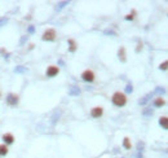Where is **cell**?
<instances>
[{"instance_id":"obj_1","label":"cell","mask_w":168,"mask_h":158,"mask_svg":"<svg viewBox=\"0 0 168 158\" xmlns=\"http://www.w3.org/2000/svg\"><path fill=\"white\" fill-rule=\"evenodd\" d=\"M111 101H113L115 106L120 108V106H124V105L127 104V97L124 93H122V92H115L113 95V97H111Z\"/></svg>"},{"instance_id":"obj_2","label":"cell","mask_w":168,"mask_h":158,"mask_svg":"<svg viewBox=\"0 0 168 158\" xmlns=\"http://www.w3.org/2000/svg\"><path fill=\"white\" fill-rule=\"evenodd\" d=\"M56 36H57V34H56V30L54 29H48V30H45L44 34H43V36L41 39L44 42H53Z\"/></svg>"},{"instance_id":"obj_3","label":"cell","mask_w":168,"mask_h":158,"mask_svg":"<svg viewBox=\"0 0 168 158\" xmlns=\"http://www.w3.org/2000/svg\"><path fill=\"white\" fill-rule=\"evenodd\" d=\"M81 79L87 83H92L94 81V73L92 70H85V71L81 73Z\"/></svg>"},{"instance_id":"obj_4","label":"cell","mask_w":168,"mask_h":158,"mask_svg":"<svg viewBox=\"0 0 168 158\" xmlns=\"http://www.w3.org/2000/svg\"><path fill=\"white\" fill-rule=\"evenodd\" d=\"M20 101V97L14 93H8L7 95V104L11 105V106H16Z\"/></svg>"},{"instance_id":"obj_5","label":"cell","mask_w":168,"mask_h":158,"mask_svg":"<svg viewBox=\"0 0 168 158\" xmlns=\"http://www.w3.org/2000/svg\"><path fill=\"white\" fill-rule=\"evenodd\" d=\"M103 114V109L101 106H94L93 109H90V117L92 118H100Z\"/></svg>"},{"instance_id":"obj_6","label":"cell","mask_w":168,"mask_h":158,"mask_svg":"<svg viewBox=\"0 0 168 158\" xmlns=\"http://www.w3.org/2000/svg\"><path fill=\"white\" fill-rule=\"evenodd\" d=\"M58 71H60V69L57 66H48V69H47V71H45V75L48 78H53L57 75Z\"/></svg>"},{"instance_id":"obj_7","label":"cell","mask_w":168,"mask_h":158,"mask_svg":"<svg viewBox=\"0 0 168 158\" xmlns=\"http://www.w3.org/2000/svg\"><path fill=\"white\" fill-rule=\"evenodd\" d=\"M3 141L7 144V145H11V144L14 143V136H13L12 134H4L3 135Z\"/></svg>"},{"instance_id":"obj_8","label":"cell","mask_w":168,"mask_h":158,"mask_svg":"<svg viewBox=\"0 0 168 158\" xmlns=\"http://www.w3.org/2000/svg\"><path fill=\"white\" fill-rule=\"evenodd\" d=\"M67 43H69V52H71V53L76 52V49H78V43L74 40V39H69Z\"/></svg>"},{"instance_id":"obj_9","label":"cell","mask_w":168,"mask_h":158,"mask_svg":"<svg viewBox=\"0 0 168 158\" xmlns=\"http://www.w3.org/2000/svg\"><path fill=\"white\" fill-rule=\"evenodd\" d=\"M118 57L122 62H126L127 61V56H126V48L124 47H120L118 49Z\"/></svg>"},{"instance_id":"obj_10","label":"cell","mask_w":168,"mask_h":158,"mask_svg":"<svg viewBox=\"0 0 168 158\" xmlns=\"http://www.w3.org/2000/svg\"><path fill=\"white\" fill-rule=\"evenodd\" d=\"M153 93H151V92H150V93H148V95H145L144 96V97H142L141 100H140V101H139V104L140 105H146V104H148L149 101H150V100H151L153 99Z\"/></svg>"},{"instance_id":"obj_11","label":"cell","mask_w":168,"mask_h":158,"mask_svg":"<svg viewBox=\"0 0 168 158\" xmlns=\"http://www.w3.org/2000/svg\"><path fill=\"white\" fill-rule=\"evenodd\" d=\"M69 95L70 96H79L80 95V88L78 86H72L71 88H69Z\"/></svg>"},{"instance_id":"obj_12","label":"cell","mask_w":168,"mask_h":158,"mask_svg":"<svg viewBox=\"0 0 168 158\" xmlns=\"http://www.w3.org/2000/svg\"><path fill=\"white\" fill-rule=\"evenodd\" d=\"M159 126H160L163 130H167L168 128V118L167 117H160L159 118Z\"/></svg>"},{"instance_id":"obj_13","label":"cell","mask_w":168,"mask_h":158,"mask_svg":"<svg viewBox=\"0 0 168 158\" xmlns=\"http://www.w3.org/2000/svg\"><path fill=\"white\" fill-rule=\"evenodd\" d=\"M166 88L164 87H157V88H155L151 93L153 95H159V97H162V95H166Z\"/></svg>"},{"instance_id":"obj_14","label":"cell","mask_w":168,"mask_h":158,"mask_svg":"<svg viewBox=\"0 0 168 158\" xmlns=\"http://www.w3.org/2000/svg\"><path fill=\"white\" fill-rule=\"evenodd\" d=\"M166 105V100L163 97H158L154 100V106L155 108H160V106H164Z\"/></svg>"},{"instance_id":"obj_15","label":"cell","mask_w":168,"mask_h":158,"mask_svg":"<svg viewBox=\"0 0 168 158\" xmlns=\"http://www.w3.org/2000/svg\"><path fill=\"white\" fill-rule=\"evenodd\" d=\"M69 4H70V2H67V0L66 2H60V3H57V5H56L54 9H56V12H61L65 7L69 5Z\"/></svg>"},{"instance_id":"obj_16","label":"cell","mask_w":168,"mask_h":158,"mask_svg":"<svg viewBox=\"0 0 168 158\" xmlns=\"http://www.w3.org/2000/svg\"><path fill=\"white\" fill-rule=\"evenodd\" d=\"M153 114H154V109L150 108V106L145 108L144 110H142V115H144V117H151Z\"/></svg>"},{"instance_id":"obj_17","label":"cell","mask_w":168,"mask_h":158,"mask_svg":"<svg viewBox=\"0 0 168 158\" xmlns=\"http://www.w3.org/2000/svg\"><path fill=\"white\" fill-rule=\"evenodd\" d=\"M7 154H8V147L5 144H2V145H0V157H4Z\"/></svg>"},{"instance_id":"obj_18","label":"cell","mask_w":168,"mask_h":158,"mask_svg":"<svg viewBox=\"0 0 168 158\" xmlns=\"http://www.w3.org/2000/svg\"><path fill=\"white\" fill-rule=\"evenodd\" d=\"M144 148H145V143L144 141H139L136 145V153H142L144 152Z\"/></svg>"},{"instance_id":"obj_19","label":"cell","mask_w":168,"mask_h":158,"mask_svg":"<svg viewBox=\"0 0 168 158\" xmlns=\"http://www.w3.org/2000/svg\"><path fill=\"white\" fill-rule=\"evenodd\" d=\"M26 71H27V68L22 66V65H20V66H17V68L14 69V73H17V74H23V73H26Z\"/></svg>"},{"instance_id":"obj_20","label":"cell","mask_w":168,"mask_h":158,"mask_svg":"<svg viewBox=\"0 0 168 158\" xmlns=\"http://www.w3.org/2000/svg\"><path fill=\"white\" fill-rule=\"evenodd\" d=\"M123 147L126 149H131V141H129V137H124L123 139Z\"/></svg>"},{"instance_id":"obj_21","label":"cell","mask_w":168,"mask_h":158,"mask_svg":"<svg viewBox=\"0 0 168 158\" xmlns=\"http://www.w3.org/2000/svg\"><path fill=\"white\" fill-rule=\"evenodd\" d=\"M8 21H9V18H8V17H2V18H0V27L5 26L8 24Z\"/></svg>"},{"instance_id":"obj_22","label":"cell","mask_w":168,"mask_h":158,"mask_svg":"<svg viewBox=\"0 0 168 158\" xmlns=\"http://www.w3.org/2000/svg\"><path fill=\"white\" fill-rule=\"evenodd\" d=\"M103 34H105V35H113V36H116V33L114 31V30H111V29H106L105 31H103Z\"/></svg>"},{"instance_id":"obj_23","label":"cell","mask_w":168,"mask_h":158,"mask_svg":"<svg viewBox=\"0 0 168 158\" xmlns=\"http://www.w3.org/2000/svg\"><path fill=\"white\" fill-rule=\"evenodd\" d=\"M167 66H168V61H163V62L159 65V69L163 70V71H166V70H167Z\"/></svg>"},{"instance_id":"obj_24","label":"cell","mask_w":168,"mask_h":158,"mask_svg":"<svg viewBox=\"0 0 168 158\" xmlns=\"http://www.w3.org/2000/svg\"><path fill=\"white\" fill-rule=\"evenodd\" d=\"M133 92V86L131 84V83H128V84L126 86V93H132Z\"/></svg>"},{"instance_id":"obj_25","label":"cell","mask_w":168,"mask_h":158,"mask_svg":"<svg viewBox=\"0 0 168 158\" xmlns=\"http://www.w3.org/2000/svg\"><path fill=\"white\" fill-rule=\"evenodd\" d=\"M135 14H136V12H135V11H133V12L131 13V14H127L126 17H124V18H126L127 21H132L133 18H135Z\"/></svg>"},{"instance_id":"obj_26","label":"cell","mask_w":168,"mask_h":158,"mask_svg":"<svg viewBox=\"0 0 168 158\" xmlns=\"http://www.w3.org/2000/svg\"><path fill=\"white\" fill-rule=\"evenodd\" d=\"M27 33L29 34H34V33H35V26H29V27H27Z\"/></svg>"},{"instance_id":"obj_27","label":"cell","mask_w":168,"mask_h":158,"mask_svg":"<svg viewBox=\"0 0 168 158\" xmlns=\"http://www.w3.org/2000/svg\"><path fill=\"white\" fill-rule=\"evenodd\" d=\"M27 38H29V36H27V35H23V36H22V38H21V42H20V44H25V42H26V40H27Z\"/></svg>"},{"instance_id":"obj_28","label":"cell","mask_w":168,"mask_h":158,"mask_svg":"<svg viewBox=\"0 0 168 158\" xmlns=\"http://www.w3.org/2000/svg\"><path fill=\"white\" fill-rule=\"evenodd\" d=\"M142 49V43H139V46H137V48H136V52L139 53V52Z\"/></svg>"},{"instance_id":"obj_29","label":"cell","mask_w":168,"mask_h":158,"mask_svg":"<svg viewBox=\"0 0 168 158\" xmlns=\"http://www.w3.org/2000/svg\"><path fill=\"white\" fill-rule=\"evenodd\" d=\"M135 158H144V156H142V153H136Z\"/></svg>"},{"instance_id":"obj_30","label":"cell","mask_w":168,"mask_h":158,"mask_svg":"<svg viewBox=\"0 0 168 158\" xmlns=\"http://www.w3.org/2000/svg\"><path fill=\"white\" fill-rule=\"evenodd\" d=\"M58 65H60V66H63V65H65L63 60H58Z\"/></svg>"},{"instance_id":"obj_31","label":"cell","mask_w":168,"mask_h":158,"mask_svg":"<svg viewBox=\"0 0 168 158\" xmlns=\"http://www.w3.org/2000/svg\"><path fill=\"white\" fill-rule=\"evenodd\" d=\"M9 57H11V53H7L5 56H4V58H5V60H9Z\"/></svg>"},{"instance_id":"obj_32","label":"cell","mask_w":168,"mask_h":158,"mask_svg":"<svg viewBox=\"0 0 168 158\" xmlns=\"http://www.w3.org/2000/svg\"><path fill=\"white\" fill-rule=\"evenodd\" d=\"M0 96H2V93H0Z\"/></svg>"}]
</instances>
